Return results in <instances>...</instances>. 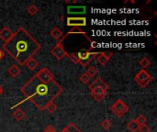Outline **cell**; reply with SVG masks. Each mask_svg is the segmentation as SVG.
<instances>
[{
    "mask_svg": "<svg viewBox=\"0 0 157 132\" xmlns=\"http://www.w3.org/2000/svg\"><path fill=\"white\" fill-rule=\"evenodd\" d=\"M40 48V44L22 27L3 44L4 51L20 66H24L28 60L33 58Z\"/></svg>",
    "mask_w": 157,
    "mask_h": 132,
    "instance_id": "1",
    "label": "cell"
},
{
    "mask_svg": "<svg viewBox=\"0 0 157 132\" xmlns=\"http://www.w3.org/2000/svg\"><path fill=\"white\" fill-rule=\"evenodd\" d=\"M63 91V87L55 80L45 84L38 80L35 75L20 88V92L24 96L30 100L40 111L45 110L46 106L54 101Z\"/></svg>",
    "mask_w": 157,
    "mask_h": 132,
    "instance_id": "2",
    "label": "cell"
},
{
    "mask_svg": "<svg viewBox=\"0 0 157 132\" xmlns=\"http://www.w3.org/2000/svg\"><path fill=\"white\" fill-rule=\"evenodd\" d=\"M100 53V51L98 52H93L87 50H84V51H80L77 53H75L76 56V60H77V63L81 64L83 67L87 66L94 59H96V57Z\"/></svg>",
    "mask_w": 157,
    "mask_h": 132,
    "instance_id": "3",
    "label": "cell"
},
{
    "mask_svg": "<svg viewBox=\"0 0 157 132\" xmlns=\"http://www.w3.org/2000/svg\"><path fill=\"white\" fill-rule=\"evenodd\" d=\"M134 81L143 88L146 87L148 85H150V83L153 81V77L150 75V74L146 71L142 69L134 77Z\"/></svg>",
    "mask_w": 157,
    "mask_h": 132,
    "instance_id": "4",
    "label": "cell"
},
{
    "mask_svg": "<svg viewBox=\"0 0 157 132\" xmlns=\"http://www.w3.org/2000/svg\"><path fill=\"white\" fill-rule=\"evenodd\" d=\"M110 110L118 117V118H122L128 111H129V107L125 104V102L121 99H118L111 107Z\"/></svg>",
    "mask_w": 157,
    "mask_h": 132,
    "instance_id": "5",
    "label": "cell"
},
{
    "mask_svg": "<svg viewBox=\"0 0 157 132\" xmlns=\"http://www.w3.org/2000/svg\"><path fill=\"white\" fill-rule=\"evenodd\" d=\"M36 78L38 80H40L42 83H50L52 80H54V76L52 74V72L48 69V68H41L40 71H38L35 74Z\"/></svg>",
    "mask_w": 157,
    "mask_h": 132,
    "instance_id": "6",
    "label": "cell"
},
{
    "mask_svg": "<svg viewBox=\"0 0 157 132\" xmlns=\"http://www.w3.org/2000/svg\"><path fill=\"white\" fill-rule=\"evenodd\" d=\"M52 55L55 57V59L58 60V61L63 59L65 56H67V57L69 58V54L65 51V50H64V48H63V41H62L61 40H60L56 43V45L52 48Z\"/></svg>",
    "mask_w": 157,
    "mask_h": 132,
    "instance_id": "7",
    "label": "cell"
},
{
    "mask_svg": "<svg viewBox=\"0 0 157 132\" xmlns=\"http://www.w3.org/2000/svg\"><path fill=\"white\" fill-rule=\"evenodd\" d=\"M66 24L69 27L79 28L86 26V18L83 17H68L66 19Z\"/></svg>",
    "mask_w": 157,
    "mask_h": 132,
    "instance_id": "8",
    "label": "cell"
},
{
    "mask_svg": "<svg viewBox=\"0 0 157 132\" xmlns=\"http://www.w3.org/2000/svg\"><path fill=\"white\" fill-rule=\"evenodd\" d=\"M90 91H91V96L98 102H101L104 99V97L107 96V93H108V91H106L105 89H103L101 87H97Z\"/></svg>",
    "mask_w": 157,
    "mask_h": 132,
    "instance_id": "9",
    "label": "cell"
},
{
    "mask_svg": "<svg viewBox=\"0 0 157 132\" xmlns=\"http://www.w3.org/2000/svg\"><path fill=\"white\" fill-rule=\"evenodd\" d=\"M112 55H113L112 52L100 51V53L96 57V59H97L98 62L100 65L104 66V65H106V64L109 62V60H110V58H111Z\"/></svg>",
    "mask_w": 157,
    "mask_h": 132,
    "instance_id": "10",
    "label": "cell"
},
{
    "mask_svg": "<svg viewBox=\"0 0 157 132\" xmlns=\"http://www.w3.org/2000/svg\"><path fill=\"white\" fill-rule=\"evenodd\" d=\"M14 32L6 26H5L1 30H0V40L4 41V43L7 42L13 36Z\"/></svg>",
    "mask_w": 157,
    "mask_h": 132,
    "instance_id": "11",
    "label": "cell"
},
{
    "mask_svg": "<svg viewBox=\"0 0 157 132\" xmlns=\"http://www.w3.org/2000/svg\"><path fill=\"white\" fill-rule=\"evenodd\" d=\"M97 87H101V88L105 89L106 91L109 90V85H108V84H106V82H105L102 78H100V77L97 78V79L89 85V89H90V90H92V89H94V88H97Z\"/></svg>",
    "mask_w": 157,
    "mask_h": 132,
    "instance_id": "12",
    "label": "cell"
},
{
    "mask_svg": "<svg viewBox=\"0 0 157 132\" xmlns=\"http://www.w3.org/2000/svg\"><path fill=\"white\" fill-rule=\"evenodd\" d=\"M20 72H21V71H20V68H19L17 64H12V65L8 68V70H7L8 74H9L11 77H13V78L17 77V76L19 75Z\"/></svg>",
    "mask_w": 157,
    "mask_h": 132,
    "instance_id": "13",
    "label": "cell"
},
{
    "mask_svg": "<svg viewBox=\"0 0 157 132\" xmlns=\"http://www.w3.org/2000/svg\"><path fill=\"white\" fill-rule=\"evenodd\" d=\"M67 12L69 14H84L86 13V6H68Z\"/></svg>",
    "mask_w": 157,
    "mask_h": 132,
    "instance_id": "14",
    "label": "cell"
},
{
    "mask_svg": "<svg viewBox=\"0 0 157 132\" xmlns=\"http://www.w3.org/2000/svg\"><path fill=\"white\" fill-rule=\"evenodd\" d=\"M11 116H12L16 120L21 121V120H23V119H25L26 114H25V112H24L21 108H17V109L11 114Z\"/></svg>",
    "mask_w": 157,
    "mask_h": 132,
    "instance_id": "15",
    "label": "cell"
},
{
    "mask_svg": "<svg viewBox=\"0 0 157 132\" xmlns=\"http://www.w3.org/2000/svg\"><path fill=\"white\" fill-rule=\"evenodd\" d=\"M50 34H51V36H52L54 40H60L62 39V37H63V31H62V29H60L58 27H54V28L51 30Z\"/></svg>",
    "mask_w": 157,
    "mask_h": 132,
    "instance_id": "16",
    "label": "cell"
},
{
    "mask_svg": "<svg viewBox=\"0 0 157 132\" xmlns=\"http://www.w3.org/2000/svg\"><path fill=\"white\" fill-rule=\"evenodd\" d=\"M25 66H27L29 70L34 71L39 66V64H38V62L35 59L31 58V59H29V60L27 61V62L25 63Z\"/></svg>",
    "mask_w": 157,
    "mask_h": 132,
    "instance_id": "17",
    "label": "cell"
},
{
    "mask_svg": "<svg viewBox=\"0 0 157 132\" xmlns=\"http://www.w3.org/2000/svg\"><path fill=\"white\" fill-rule=\"evenodd\" d=\"M127 129L131 132H137L139 129V125L136 122L135 119H132L128 124H127Z\"/></svg>",
    "mask_w": 157,
    "mask_h": 132,
    "instance_id": "18",
    "label": "cell"
},
{
    "mask_svg": "<svg viewBox=\"0 0 157 132\" xmlns=\"http://www.w3.org/2000/svg\"><path fill=\"white\" fill-rule=\"evenodd\" d=\"M139 63H140V65H141L142 69H144V70H145L147 67H149V66L151 65V62H150V60H149V59H147L146 57L142 58Z\"/></svg>",
    "mask_w": 157,
    "mask_h": 132,
    "instance_id": "19",
    "label": "cell"
},
{
    "mask_svg": "<svg viewBox=\"0 0 157 132\" xmlns=\"http://www.w3.org/2000/svg\"><path fill=\"white\" fill-rule=\"evenodd\" d=\"M45 109H47V111H48L49 113L52 114V113H54V112L57 110V106L54 104L53 101H52V102H50V103L46 106Z\"/></svg>",
    "mask_w": 157,
    "mask_h": 132,
    "instance_id": "20",
    "label": "cell"
},
{
    "mask_svg": "<svg viewBox=\"0 0 157 132\" xmlns=\"http://www.w3.org/2000/svg\"><path fill=\"white\" fill-rule=\"evenodd\" d=\"M86 73L88 74V76H89L90 78H93V77H95V76L97 75L98 70H97L96 67H94V66H89L88 69H87V71H86Z\"/></svg>",
    "mask_w": 157,
    "mask_h": 132,
    "instance_id": "21",
    "label": "cell"
},
{
    "mask_svg": "<svg viewBox=\"0 0 157 132\" xmlns=\"http://www.w3.org/2000/svg\"><path fill=\"white\" fill-rule=\"evenodd\" d=\"M79 80L81 81V83H82V84H84V85H87V84L90 82L91 78L88 76V74H87L86 73H84L83 74H81V75L79 76Z\"/></svg>",
    "mask_w": 157,
    "mask_h": 132,
    "instance_id": "22",
    "label": "cell"
},
{
    "mask_svg": "<svg viewBox=\"0 0 157 132\" xmlns=\"http://www.w3.org/2000/svg\"><path fill=\"white\" fill-rule=\"evenodd\" d=\"M100 125H101V127H102L104 130H109V129L111 128V126H112V123H111V121H110L109 119H105L104 120H102V122L100 123Z\"/></svg>",
    "mask_w": 157,
    "mask_h": 132,
    "instance_id": "23",
    "label": "cell"
},
{
    "mask_svg": "<svg viewBox=\"0 0 157 132\" xmlns=\"http://www.w3.org/2000/svg\"><path fill=\"white\" fill-rule=\"evenodd\" d=\"M38 6H35V5H30L29 7H28V9H27V11H28V13L30 15V16H34L37 12H38Z\"/></svg>",
    "mask_w": 157,
    "mask_h": 132,
    "instance_id": "24",
    "label": "cell"
},
{
    "mask_svg": "<svg viewBox=\"0 0 157 132\" xmlns=\"http://www.w3.org/2000/svg\"><path fill=\"white\" fill-rule=\"evenodd\" d=\"M66 128L68 129L69 132H82L78 128H77V126H76L75 123H73V122L69 123V124L66 126Z\"/></svg>",
    "mask_w": 157,
    "mask_h": 132,
    "instance_id": "25",
    "label": "cell"
},
{
    "mask_svg": "<svg viewBox=\"0 0 157 132\" xmlns=\"http://www.w3.org/2000/svg\"><path fill=\"white\" fill-rule=\"evenodd\" d=\"M135 120H136V122L138 123L139 126H140V125H144V124H146V122H147V119H146L145 116H144V115H139L138 118H137Z\"/></svg>",
    "mask_w": 157,
    "mask_h": 132,
    "instance_id": "26",
    "label": "cell"
},
{
    "mask_svg": "<svg viewBox=\"0 0 157 132\" xmlns=\"http://www.w3.org/2000/svg\"><path fill=\"white\" fill-rule=\"evenodd\" d=\"M138 131L139 132H151V129L146 125H140L139 126V129H138Z\"/></svg>",
    "mask_w": 157,
    "mask_h": 132,
    "instance_id": "27",
    "label": "cell"
},
{
    "mask_svg": "<svg viewBox=\"0 0 157 132\" xmlns=\"http://www.w3.org/2000/svg\"><path fill=\"white\" fill-rule=\"evenodd\" d=\"M44 132H56V129L52 125H48L44 129Z\"/></svg>",
    "mask_w": 157,
    "mask_h": 132,
    "instance_id": "28",
    "label": "cell"
},
{
    "mask_svg": "<svg viewBox=\"0 0 157 132\" xmlns=\"http://www.w3.org/2000/svg\"><path fill=\"white\" fill-rule=\"evenodd\" d=\"M4 56H5V52L0 49V61L4 58Z\"/></svg>",
    "mask_w": 157,
    "mask_h": 132,
    "instance_id": "29",
    "label": "cell"
},
{
    "mask_svg": "<svg viewBox=\"0 0 157 132\" xmlns=\"http://www.w3.org/2000/svg\"><path fill=\"white\" fill-rule=\"evenodd\" d=\"M60 132H69V130H68V129H67V128L65 127L64 129H63V130H61Z\"/></svg>",
    "mask_w": 157,
    "mask_h": 132,
    "instance_id": "30",
    "label": "cell"
},
{
    "mask_svg": "<svg viewBox=\"0 0 157 132\" xmlns=\"http://www.w3.org/2000/svg\"><path fill=\"white\" fill-rule=\"evenodd\" d=\"M3 93H4V90H3V88H2V87L0 86V96H1L2 95H3Z\"/></svg>",
    "mask_w": 157,
    "mask_h": 132,
    "instance_id": "31",
    "label": "cell"
}]
</instances>
